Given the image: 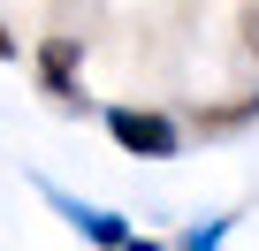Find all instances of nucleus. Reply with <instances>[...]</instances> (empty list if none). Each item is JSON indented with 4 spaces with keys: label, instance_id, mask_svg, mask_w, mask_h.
Listing matches in <instances>:
<instances>
[{
    "label": "nucleus",
    "instance_id": "f257e3e1",
    "mask_svg": "<svg viewBox=\"0 0 259 251\" xmlns=\"http://www.w3.org/2000/svg\"><path fill=\"white\" fill-rule=\"evenodd\" d=\"M107 137L122 153H138V160H176L183 153V130L168 114H153V107H107Z\"/></svg>",
    "mask_w": 259,
    "mask_h": 251
},
{
    "label": "nucleus",
    "instance_id": "f03ea898",
    "mask_svg": "<svg viewBox=\"0 0 259 251\" xmlns=\"http://www.w3.org/2000/svg\"><path fill=\"white\" fill-rule=\"evenodd\" d=\"M38 198H46V206H54L84 243H99V251H114V243L130 236V221H122L114 206H84V198H76V190H61V183H38Z\"/></svg>",
    "mask_w": 259,
    "mask_h": 251
},
{
    "label": "nucleus",
    "instance_id": "7ed1b4c3",
    "mask_svg": "<svg viewBox=\"0 0 259 251\" xmlns=\"http://www.w3.org/2000/svg\"><path fill=\"white\" fill-rule=\"evenodd\" d=\"M76 54H84V38H46V46H38V84H46L54 107H84V91H76Z\"/></svg>",
    "mask_w": 259,
    "mask_h": 251
},
{
    "label": "nucleus",
    "instance_id": "20e7f679",
    "mask_svg": "<svg viewBox=\"0 0 259 251\" xmlns=\"http://www.w3.org/2000/svg\"><path fill=\"white\" fill-rule=\"evenodd\" d=\"M251 114H259V91H251V99H236V107H213V114H198V130H244Z\"/></svg>",
    "mask_w": 259,
    "mask_h": 251
},
{
    "label": "nucleus",
    "instance_id": "39448f33",
    "mask_svg": "<svg viewBox=\"0 0 259 251\" xmlns=\"http://www.w3.org/2000/svg\"><path fill=\"white\" fill-rule=\"evenodd\" d=\"M221 243H229V213H221V221H198V228H183V243H176V251H221Z\"/></svg>",
    "mask_w": 259,
    "mask_h": 251
},
{
    "label": "nucleus",
    "instance_id": "423d86ee",
    "mask_svg": "<svg viewBox=\"0 0 259 251\" xmlns=\"http://www.w3.org/2000/svg\"><path fill=\"white\" fill-rule=\"evenodd\" d=\"M114 251H160V236H138V228H130V236H122Z\"/></svg>",
    "mask_w": 259,
    "mask_h": 251
},
{
    "label": "nucleus",
    "instance_id": "0eeeda50",
    "mask_svg": "<svg viewBox=\"0 0 259 251\" xmlns=\"http://www.w3.org/2000/svg\"><path fill=\"white\" fill-rule=\"evenodd\" d=\"M244 46H251V54H259V8H251V16H244Z\"/></svg>",
    "mask_w": 259,
    "mask_h": 251
},
{
    "label": "nucleus",
    "instance_id": "6e6552de",
    "mask_svg": "<svg viewBox=\"0 0 259 251\" xmlns=\"http://www.w3.org/2000/svg\"><path fill=\"white\" fill-rule=\"evenodd\" d=\"M0 61H16V38H8V23H0Z\"/></svg>",
    "mask_w": 259,
    "mask_h": 251
}]
</instances>
